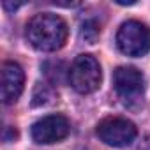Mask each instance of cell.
Here are the masks:
<instances>
[{"instance_id":"obj_5","label":"cell","mask_w":150,"mask_h":150,"mask_svg":"<svg viewBox=\"0 0 150 150\" xmlns=\"http://www.w3.org/2000/svg\"><path fill=\"white\" fill-rule=\"evenodd\" d=\"M113 87L124 103H132L145 92V76L136 67L122 65L113 72Z\"/></svg>"},{"instance_id":"obj_1","label":"cell","mask_w":150,"mask_h":150,"mask_svg":"<svg viewBox=\"0 0 150 150\" xmlns=\"http://www.w3.org/2000/svg\"><path fill=\"white\" fill-rule=\"evenodd\" d=\"M65 21L51 13L35 14L27 23V39L39 51H57L65 44L67 39Z\"/></svg>"},{"instance_id":"obj_3","label":"cell","mask_w":150,"mask_h":150,"mask_svg":"<svg viewBox=\"0 0 150 150\" xmlns=\"http://www.w3.org/2000/svg\"><path fill=\"white\" fill-rule=\"evenodd\" d=\"M118 50L127 57H141L150 50V28L136 20L120 25L117 34Z\"/></svg>"},{"instance_id":"obj_2","label":"cell","mask_w":150,"mask_h":150,"mask_svg":"<svg viewBox=\"0 0 150 150\" xmlns=\"http://www.w3.org/2000/svg\"><path fill=\"white\" fill-rule=\"evenodd\" d=\"M103 72L99 62L92 55H80L74 58L69 69L71 87L80 94H92L99 88Z\"/></svg>"},{"instance_id":"obj_4","label":"cell","mask_w":150,"mask_h":150,"mask_svg":"<svg viewBox=\"0 0 150 150\" xmlns=\"http://www.w3.org/2000/svg\"><path fill=\"white\" fill-rule=\"evenodd\" d=\"M96 132L103 143L110 146H117V148L131 145L138 136L136 125L131 120L120 118V117H110V118L101 120L97 124Z\"/></svg>"},{"instance_id":"obj_8","label":"cell","mask_w":150,"mask_h":150,"mask_svg":"<svg viewBox=\"0 0 150 150\" xmlns=\"http://www.w3.org/2000/svg\"><path fill=\"white\" fill-rule=\"evenodd\" d=\"M2 6H4L6 9H9V11H14V9H18V7L21 6V4H9V2H4Z\"/></svg>"},{"instance_id":"obj_7","label":"cell","mask_w":150,"mask_h":150,"mask_svg":"<svg viewBox=\"0 0 150 150\" xmlns=\"http://www.w3.org/2000/svg\"><path fill=\"white\" fill-rule=\"evenodd\" d=\"M25 85V72L20 64L6 62L2 65V101L4 104H13L20 99Z\"/></svg>"},{"instance_id":"obj_6","label":"cell","mask_w":150,"mask_h":150,"mask_svg":"<svg viewBox=\"0 0 150 150\" xmlns=\"http://www.w3.org/2000/svg\"><path fill=\"white\" fill-rule=\"evenodd\" d=\"M69 131H71V125L64 115H48L32 125L30 134L35 143L50 145V143H57L67 138Z\"/></svg>"}]
</instances>
